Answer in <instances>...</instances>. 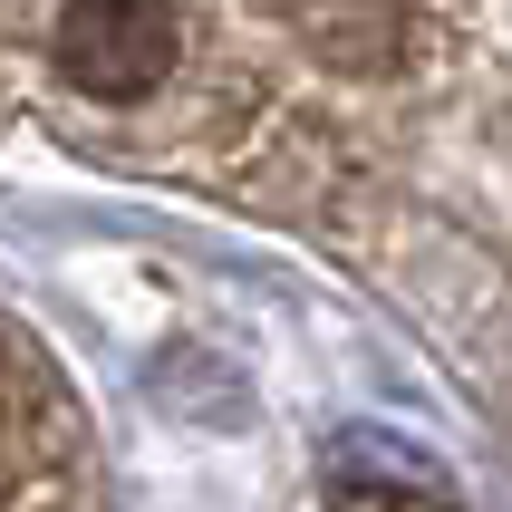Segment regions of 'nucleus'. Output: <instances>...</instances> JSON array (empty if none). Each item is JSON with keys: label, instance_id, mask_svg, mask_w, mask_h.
Here are the masks:
<instances>
[{"label": "nucleus", "instance_id": "f257e3e1", "mask_svg": "<svg viewBox=\"0 0 512 512\" xmlns=\"http://www.w3.org/2000/svg\"><path fill=\"white\" fill-rule=\"evenodd\" d=\"M300 58H426L445 78H493L512 97V0H271Z\"/></svg>", "mask_w": 512, "mask_h": 512}]
</instances>
